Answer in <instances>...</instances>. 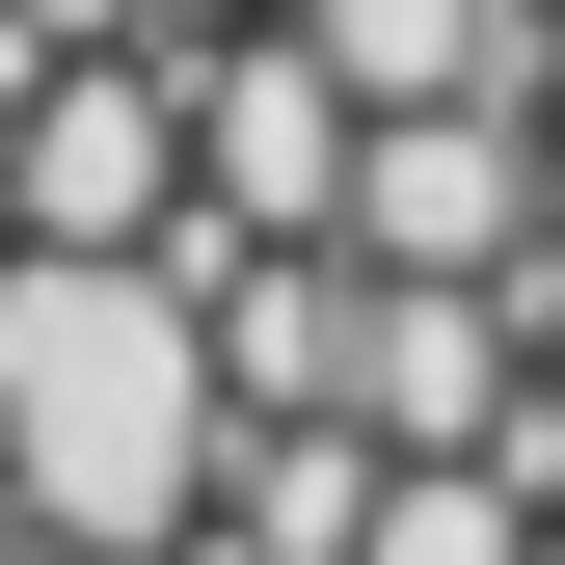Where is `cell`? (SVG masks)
Returning a JSON list of instances; mask_svg holds the SVG:
<instances>
[{"label":"cell","instance_id":"cell-1","mask_svg":"<svg viewBox=\"0 0 565 565\" xmlns=\"http://www.w3.org/2000/svg\"><path fill=\"white\" fill-rule=\"evenodd\" d=\"M0 243H28V216H0Z\"/></svg>","mask_w":565,"mask_h":565}]
</instances>
